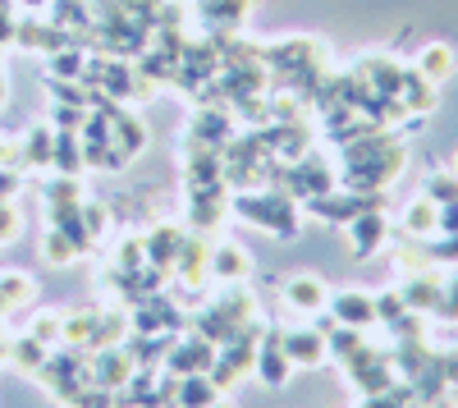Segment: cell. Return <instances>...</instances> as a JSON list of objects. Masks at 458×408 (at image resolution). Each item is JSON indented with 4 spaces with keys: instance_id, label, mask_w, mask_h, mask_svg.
<instances>
[{
    "instance_id": "1",
    "label": "cell",
    "mask_w": 458,
    "mask_h": 408,
    "mask_svg": "<svg viewBox=\"0 0 458 408\" xmlns=\"http://www.w3.org/2000/svg\"><path fill=\"white\" fill-rule=\"evenodd\" d=\"M234 211L248 220V225L271 230L276 239H293V234H298V202H293L284 189L243 193V198H234Z\"/></svg>"
},
{
    "instance_id": "2",
    "label": "cell",
    "mask_w": 458,
    "mask_h": 408,
    "mask_svg": "<svg viewBox=\"0 0 458 408\" xmlns=\"http://www.w3.org/2000/svg\"><path fill=\"white\" fill-rule=\"evenodd\" d=\"M284 179H289V193H298L302 202L335 189V170L326 166V157H312V152H302V157H298V166H289V170H284Z\"/></svg>"
},
{
    "instance_id": "3",
    "label": "cell",
    "mask_w": 458,
    "mask_h": 408,
    "mask_svg": "<svg viewBox=\"0 0 458 408\" xmlns=\"http://www.w3.org/2000/svg\"><path fill=\"white\" fill-rule=\"evenodd\" d=\"M344 230H349V248H353V257H358V262H367L371 252L386 248V239H390V220H386V211H362V216H353Z\"/></svg>"
},
{
    "instance_id": "4",
    "label": "cell",
    "mask_w": 458,
    "mask_h": 408,
    "mask_svg": "<svg viewBox=\"0 0 458 408\" xmlns=\"http://www.w3.org/2000/svg\"><path fill=\"white\" fill-rule=\"evenodd\" d=\"M280 299H284V308L298 312V317H321L326 303H330V289H326V280H317V276H293V280H284Z\"/></svg>"
},
{
    "instance_id": "5",
    "label": "cell",
    "mask_w": 458,
    "mask_h": 408,
    "mask_svg": "<svg viewBox=\"0 0 458 408\" xmlns=\"http://www.w3.org/2000/svg\"><path fill=\"white\" fill-rule=\"evenodd\" d=\"M252 367H257L261 386H271V390H280V386L289 381L293 362H289V353H284V344H280V330H271V336H261V340H257V358H252Z\"/></svg>"
},
{
    "instance_id": "6",
    "label": "cell",
    "mask_w": 458,
    "mask_h": 408,
    "mask_svg": "<svg viewBox=\"0 0 458 408\" xmlns=\"http://www.w3.org/2000/svg\"><path fill=\"white\" fill-rule=\"evenodd\" d=\"M280 344H284V353H289L293 367H321V362L330 358V349H326V330H317V326L280 330Z\"/></svg>"
},
{
    "instance_id": "7",
    "label": "cell",
    "mask_w": 458,
    "mask_h": 408,
    "mask_svg": "<svg viewBox=\"0 0 458 408\" xmlns=\"http://www.w3.org/2000/svg\"><path fill=\"white\" fill-rule=\"evenodd\" d=\"M326 308H330V317L339 326H353V330H367L376 321V299L362 293V289H335Z\"/></svg>"
},
{
    "instance_id": "8",
    "label": "cell",
    "mask_w": 458,
    "mask_h": 408,
    "mask_svg": "<svg viewBox=\"0 0 458 408\" xmlns=\"http://www.w3.org/2000/svg\"><path fill=\"white\" fill-rule=\"evenodd\" d=\"M248 10H252V0H198V14L207 19V28H211L216 42L234 37L239 23L248 19Z\"/></svg>"
},
{
    "instance_id": "9",
    "label": "cell",
    "mask_w": 458,
    "mask_h": 408,
    "mask_svg": "<svg viewBox=\"0 0 458 408\" xmlns=\"http://www.w3.org/2000/svg\"><path fill=\"white\" fill-rule=\"evenodd\" d=\"M440 276L436 271H408V280L399 285V299H403V308L408 312H422V317H431V308H436V299H440Z\"/></svg>"
},
{
    "instance_id": "10",
    "label": "cell",
    "mask_w": 458,
    "mask_h": 408,
    "mask_svg": "<svg viewBox=\"0 0 458 408\" xmlns=\"http://www.w3.org/2000/svg\"><path fill=\"white\" fill-rule=\"evenodd\" d=\"M133 353H124V349H101L97 353V372H92V381L110 395V390H120L129 377H133Z\"/></svg>"
},
{
    "instance_id": "11",
    "label": "cell",
    "mask_w": 458,
    "mask_h": 408,
    "mask_svg": "<svg viewBox=\"0 0 458 408\" xmlns=\"http://www.w3.org/2000/svg\"><path fill=\"white\" fill-rule=\"evenodd\" d=\"M211 362H216V344L207 336H193L188 344H179L170 353V367H174V377H193V372H211Z\"/></svg>"
},
{
    "instance_id": "12",
    "label": "cell",
    "mask_w": 458,
    "mask_h": 408,
    "mask_svg": "<svg viewBox=\"0 0 458 408\" xmlns=\"http://www.w3.org/2000/svg\"><path fill=\"white\" fill-rule=\"evenodd\" d=\"M399 101H403V110H408V115H431V110H436V83H427L417 69H408V64H403Z\"/></svg>"
},
{
    "instance_id": "13",
    "label": "cell",
    "mask_w": 458,
    "mask_h": 408,
    "mask_svg": "<svg viewBox=\"0 0 458 408\" xmlns=\"http://www.w3.org/2000/svg\"><path fill=\"white\" fill-rule=\"evenodd\" d=\"M207 271H211L216 280L239 285V280L252 271V262H248V252H243L239 243H220V248H211V257H207Z\"/></svg>"
},
{
    "instance_id": "14",
    "label": "cell",
    "mask_w": 458,
    "mask_h": 408,
    "mask_svg": "<svg viewBox=\"0 0 458 408\" xmlns=\"http://www.w3.org/2000/svg\"><path fill=\"white\" fill-rule=\"evenodd\" d=\"M412 69L422 73L427 83H436V88H440V83H449V79H454V51H449L445 42H427L422 51H417Z\"/></svg>"
},
{
    "instance_id": "15",
    "label": "cell",
    "mask_w": 458,
    "mask_h": 408,
    "mask_svg": "<svg viewBox=\"0 0 458 408\" xmlns=\"http://www.w3.org/2000/svg\"><path fill=\"white\" fill-rule=\"evenodd\" d=\"M51 157H55V129L51 124H37V129H28V138H23V147H19V161L23 166H51Z\"/></svg>"
},
{
    "instance_id": "16",
    "label": "cell",
    "mask_w": 458,
    "mask_h": 408,
    "mask_svg": "<svg viewBox=\"0 0 458 408\" xmlns=\"http://www.w3.org/2000/svg\"><path fill=\"white\" fill-rule=\"evenodd\" d=\"M51 166L60 170V174H79L88 161H83V138H79V129H55V157H51Z\"/></svg>"
},
{
    "instance_id": "17",
    "label": "cell",
    "mask_w": 458,
    "mask_h": 408,
    "mask_svg": "<svg viewBox=\"0 0 458 408\" xmlns=\"http://www.w3.org/2000/svg\"><path fill=\"white\" fill-rule=\"evenodd\" d=\"M436 220H440V207L422 193L417 202H408V211H403V234L408 239H431L436 234Z\"/></svg>"
},
{
    "instance_id": "18",
    "label": "cell",
    "mask_w": 458,
    "mask_h": 408,
    "mask_svg": "<svg viewBox=\"0 0 458 408\" xmlns=\"http://www.w3.org/2000/svg\"><path fill=\"white\" fill-rule=\"evenodd\" d=\"M207 257H211V252H207L198 239H183V243H179V257H174V267H179L183 280L202 285V276H207Z\"/></svg>"
},
{
    "instance_id": "19",
    "label": "cell",
    "mask_w": 458,
    "mask_h": 408,
    "mask_svg": "<svg viewBox=\"0 0 458 408\" xmlns=\"http://www.w3.org/2000/svg\"><path fill=\"white\" fill-rule=\"evenodd\" d=\"M179 243H183V234H179V230H157V234H147V239H142V252L151 257V262L170 267L174 257H179Z\"/></svg>"
},
{
    "instance_id": "20",
    "label": "cell",
    "mask_w": 458,
    "mask_h": 408,
    "mask_svg": "<svg viewBox=\"0 0 458 408\" xmlns=\"http://www.w3.org/2000/svg\"><path fill=\"white\" fill-rule=\"evenodd\" d=\"M42 252H47V262H51V267H69L73 257H79V243H73L64 230L47 225V234H42Z\"/></svg>"
},
{
    "instance_id": "21",
    "label": "cell",
    "mask_w": 458,
    "mask_h": 408,
    "mask_svg": "<svg viewBox=\"0 0 458 408\" xmlns=\"http://www.w3.org/2000/svg\"><path fill=\"white\" fill-rule=\"evenodd\" d=\"M431 317H436V321H445V326H458V271L440 285V299H436Z\"/></svg>"
},
{
    "instance_id": "22",
    "label": "cell",
    "mask_w": 458,
    "mask_h": 408,
    "mask_svg": "<svg viewBox=\"0 0 458 408\" xmlns=\"http://www.w3.org/2000/svg\"><path fill=\"white\" fill-rule=\"evenodd\" d=\"M69 202H83V189L73 183V174H55L47 183V211L51 207H69Z\"/></svg>"
},
{
    "instance_id": "23",
    "label": "cell",
    "mask_w": 458,
    "mask_h": 408,
    "mask_svg": "<svg viewBox=\"0 0 458 408\" xmlns=\"http://www.w3.org/2000/svg\"><path fill=\"white\" fill-rule=\"evenodd\" d=\"M28 293H32V280L28 276H5V280H0V312L28 303Z\"/></svg>"
},
{
    "instance_id": "24",
    "label": "cell",
    "mask_w": 458,
    "mask_h": 408,
    "mask_svg": "<svg viewBox=\"0 0 458 408\" xmlns=\"http://www.w3.org/2000/svg\"><path fill=\"white\" fill-rule=\"evenodd\" d=\"M427 198H431L436 207L458 202V174H431V179H427Z\"/></svg>"
},
{
    "instance_id": "25",
    "label": "cell",
    "mask_w": 458,
    "mask_h": 408,
    "mask_svg": "<svg viewBox=\"0 0 458 408\" xmlns=\"http://www.w3.org/2000/svg\"><path fill=\"white\" fill-rule=\"evenodd\" d=\"M422 252H427V262H436V267H458V234H440Z\"/></svg>"
},
{
    "instance_id": "26",
    "label": "cell",
    "mask_w": 458,
    "mask_h": 408,
    "mask_svg": "<svg viewBox=\"0 0 458 408\" xmlns=\"http://www.w3.org/2000/svg\"><path fill=\"white\" fill-rule=\"evenodd\" d=\"M408 308H403V299H399V289H386V293H380V299H376V321H394V317H403Z\"/></svg>"
},
{
    "instance_id": "27",
    "label": "cell",
    "mask_w": 458,
    "mask_h": 408,
    "mask_svg": "<svg viewBox=\"0 0 458 408\" xmlns=\"http://www.w3.org/2000/svg\"><path fill=\"white\" fill-rule=\"evenodd\" d=\"M19 189H23L19 166H0V202H14V198H19Z\"/></svg>"
},
{
    "instance_id": "28",
    "label": "cell",
    "mask_w": 458,
    "mask_h": 408,
    "mask_svg": "<svg viewBox=\"0 0 458 408\" xmlns=\"http://www.w3.org/2000/svg\"><path fill=\"white\" fill-rule=\"evenodd\" d=\"M436 372L445 377V386H458V349H445V353H431Z\"/></svg>"
},
{
    "instance_id": "29",
    "label": "cell",
    "mask_w": 458,
    "mask_h": 408,
    "mask_svg": "<svg viewBox=\"0 0 458 408\" xmlns=\"http://www.w3.org/2000/svg\"><path fill=\"white\" fill-rule=\"evenodd\" d=\"M19 211H14V202H0V243H10V239H19Z\"/></svg>"
},
{
    "instance_id": "30",
    "label": "cell",
    "mask_w": 458,
    "mask_h": 408,
    "mask_svg": "<svg viewBox=\"0 0 458 408\" xmlns=\"http://www.w3.org/2000/svg\"><path fill=\"white\" fill-rule=\"evenodd\" d=\"M14 32H19V23H14V14H10V0H0V47L14 42Z\"/></svg>"
},
{
    "instance_id": "31",
    "label": "cell",
    "mask_w": 458,
    "mask_h": 408,
    "mask_svg": "<svg viewBox=\"0 0 458 408\" xmlns=\"http://www.w3.org/2000/svg\"><path fill=\"white\" fill-rule=\"evenodd\" d=\"M436 234H458V202L440 207V220H436Z\"/></svg>"
},
{
    "instance_id": "32",
    "label": "cell",
    "mask_w": 458,
    "mask_h": 408,
    "mask_svg": "<svg viewBox=\"0 0 458 408\" xmlns=\"http://www.w3.org/2000/svg\"><path fill=\"white\" fill-rule=\"evenodd\" d=\"M19 5H28V10H42V5H47V0H19Z\"/></svg>"
},
{
    "instance_id": "33",
    "label": "cell",
    "mask_w": 458,
    "mask_h": 408,
    "mask_svg": "<svg viewBox=\"0 0 458 408\" xmlns=\"http://www.w3.org/2000/svg\"><path fill=\"white\" fill-rule=\"evenodd\" d=\"M449 174H458V152H454V157H449Z\"/></svg>"
},
{
    "instance_id": "34",
    "label": "cell",
    "mask_w": 458,
    "mask_h": 408,
    "mask_svg": "<svg viewBox=\"0 0 458 408\" xmlns=\"http://www.w3.org/2000/svg\"><path fill=\"white\" fill-rule=\"evenodd\" d=\"M55 5H69V0H55Z\"/></svg>"
}]
</instances>
